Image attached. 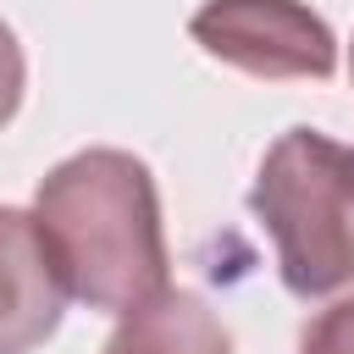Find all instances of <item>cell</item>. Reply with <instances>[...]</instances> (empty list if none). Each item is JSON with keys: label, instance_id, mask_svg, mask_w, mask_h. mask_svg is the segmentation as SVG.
<instances>
[{"label": "cell", "instance_id": "1", "mask_svg": "<svg viewBox=\"0 0 354 354\" xmlns=\"http://www.w3.org/2000/svg\"><path fill=\"white\" fill-rule=\"evenodd\" d=\"M33 227L72 299L88 310H133L166 288V238L149 166L122 149L61 160L33 199Z\"/></svg>", "mask_w": 354, "mask_h": 354}, {"label": "cell", "instance_id": "2", "mask_svg": "<svg viewBox=\"0 0 354 354\" xmlns=\"http://www.w3.org/2000/svg\"><path fill=\"white\" fill-rule=\"evenodd\" d=\"M249 210L277 243L288 293L321 299L354 282V149L293 127L282 133L254 177Z\"/></svg>", "mask_w": 354, "mask_h": 354}, {"label": "cell", "instance_id": "3", "mask_svg": "<svg viewBox=\"0 0 354 354\" xmlns=\"http://www.w3.org/2000/svg\"><path fill=\"white\" fill-rule=\"evenodd\" d=\"M194 44L249 77H326L337 66L332 28L299 0H210L188 22Z\"/></svg>", "mask_w": 354, "mask_h": 354}, {"label": "cell", "instance_id": "4", "mask_svg": "<svg viewBox=\"0 0 354 354\" xmlns=\"http://www.w3.org/2000/svg\"><path fill=\"white\" fill-rule=\"evenodd\" d=\"M66 288L44 254L33 216L0 205V354H28L61 326Z\"/></svg>", "mask_w": 354, "mask_h": 354}, {"label": "cell", "instance_id": "5", "mask_svg": "<svg viewBox=\"0 0 354 354\" xmlns=\"http://www.w3.org/2000/svg\"><path fill=\"white\" fill-rule=\"evenodd\" d=\"M105 354H232V337L205 310V299L160 288L155 299L122 310V326L111 332Z\"/></svg>", "mask_w": 354, "mask_h": 354}, {"label": "cell", "instance_id": "6", "mask_svg": "<svg viewBox=\"0 0 354 354\" xmlns=\"http://www.w3.org/2000/svg\"><path fill=\"white\" fill-rule=\"evenodd\" d=\"M299 354H354V299H337L332 310H321L304 326Z\"/></svg>", "mask_w": 354, "mask_h": 354}, {"label": "cell", "instance_id": "7", "mask_svg": "<svg viewBox=\"0 0 354 354\" xmlns=\"http://www.w3.org/2000/svg\"><path fill=\"white\" fill-rule=\"evenodd\" d=\"M17 105H22V50H17L11 28L0 22V127L17 116Z\"/></svg>", "mask_w": 354, "mask_h": 354}]
</instances>
